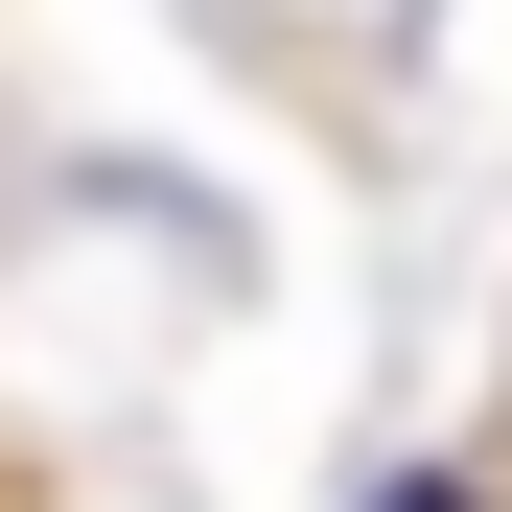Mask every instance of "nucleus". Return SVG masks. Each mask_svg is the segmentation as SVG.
I'll use <instances>...</instances> for the list:
<instances>
[{
    "instance_id": "nucleus-1",
    "label": "nucleus",
    "mask_w": 512,
    "mask_h": 512,
    "mask_svg": "<svg viewBox=\"0 0 512 512\" xmlns=\"http://www.w3.org/2000/svg\"><path fill=\"white\" fill-rule=\"evenodd\" d=\"M489 443H512V373H489ZM489 489H512V466H489Z\"/></svg>"
}]
</instances>
